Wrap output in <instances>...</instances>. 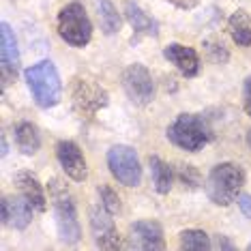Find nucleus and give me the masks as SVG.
<instances>
[{
  "instance_id": "obj_14",
  "label": "nucleus",
  "mask_w": 251,
  "mask_h": 251,
  "mask_svg": "<svg viewBox=\"0 0 251 251\" xmlns=\"http://www.w3.org/2000/svg\"><path fill=\"white\" fill-rule=\"evenodd\" d=\"M133 247L138 249H163V230L157 221H135L131 226Z\"/></svg>"
},
{
  "instance_id": "obj_5",
  "label": "nucleus",
  "mask_w": 251,
  "mask_h": 251,
  "mask_svg": "<svg viewBox=\"0 0 251 251\" xmlns=\"http://www.w3.org/2000/svg\"><path fill=\"white\" fill-rule=\"evenodd\" d=\"M58 35L73 48H84L93 39V24L79 2H69L58 13Z\"/></svg>"
},
{
  "instance_id": "obj_21",
  "label": "nucleus",
  "mask_w": 251,
  "mask_h": 251,
  "mask_svg": "<svg viewBox=\"0 0 251 251\" xmlns=\"http://www.w3.org/2000/svg\"><path fill=\"white\" fill-rule=\"evenodd\" d=\"M180 247L193 249V251H206V249H210L208 234L202 230H185L180 234Z\"/></svg>"
},
{
  "instance_id": "obj_10",
  "label": "nucleus",
  "mask_w": 251,
  "mask_h": 251,
  "mask_svg": "<svg viewBox=\"0 0 251 251\" xmlns=\"http://www.w3.org/2000/svg\"><path fill=\"white\" fill-rule=\"evenodd\" d=\"M90 230H93L95 243L101 249H118L121 247V236L114 226L112 213L103 206H97L90 210Z\"/></svg>"
},
{
  "instance_id": "obj_23",
  "label": "nucleus",
  "mask_w": 251,
  "mask_h": 251,
  "mask_svg": "<svg viewBox=\"0 0 251 251\" xmlns=\"http://www.w3.org/2000/svg\"><path fill=\"white\" fill-rule=\"evenodd\" d=\"M178 178L185 187H189V189H198L200 187V180H202V176L193 165H180L178 168Z\"/></svg>"
},
{
  "instance_id": "obj_16",
  "label": "nucleus",
  "mask_w": 251,
  "mask_h": 251,
  "mask_svg": "<svg viewBox=\"0 0 251 251\" xmlns=\"http://www.w3.org/2000/svg\"><path fill=\"white\" fill-rule=\"evenodd\" d=\"M93 7L97 18H99L101 30L105 35H116L123 26V18L118 13V9L112 4V0H93Z\"/></svg>"
},
{
  "instance_id": "obj_6",
  "label": "nucleus",
  "mask_w": 251,
  "mask_h": 251,
  "mask_svg": "<svg viewBox=\"0 0 251 251\" xmlns=\"http://www.w3.org/2000/svg\"><path fill=\"white\" fill-rule=\"evenodd\" d=\"M107 168L114 178L125 187H138L142 182V165L131 146H112L107 152Z\"/></svg>"
},
{
  "instance_id": "obj_2",
  "label": "nucleus",
  "mask_w": 251,
  "mask_h": 251,
  "mask_svg": "<svg viewBox=\"0 0 251 251\" xmlns=\"http://www.w3.org/2000/svg\"><path fill=\"white\" fill-rule=\"evenodd\" d=\"M24 77L32 93V99L37 101L39 107L48 110V107H54L60 103L62 84H60V75L52 60H41L37 65L28 67L24 71Z\"/></svg>"
},
{
  "instance_id": "obj_12",
  "label": "nucleus",
  "mask_w": 251,
  "mask_h": 251,
  "mask_svg": "<svg viewBox=\"0 0 251 251\" xmlns=\"http://www.w3.org/2000/svg\"><path fill=\"white\" fill-rule=\"evenodd\" d=\"M32 206L24 196H4L2 198V224L15 230H24L32 221Z\"/></svg>"
},
{
  "instance_id": "obj_22",
  "label": "nucleus",
  "mask_w": 251,
  "mask_h": 251,
  "mask_svg": "<svg viewBox=\"0 0 251 251\" xmlns=\"http://www.w3.org/2000/svg\"><path fill=\"white\" fill-rule=\"evenodd\" d=\"M99 196H101V206H103L105 210H110L112 215H116L118 210H121V198L114 193L112 187L101 185L99 187Z\"/></svg>"
},
{
  "instance_id": "obj_17",
  "label": "nucleus",
  "mask_w": 251,
  "mask_h": 251,
  "mask_svg": "<svg viewBox=\"0 0 251 251\" xmlns=\"http://www.w3.org/2000/svg\"><path fill=\"white\" fill-rule=\"evenodd\" d=\"M15 144L24 155H35L41 148V133H39L37 125L22 121L15 125Z\"/></svg>"
},
{
  "instance_id": "obj_18",
  "label": "nucleus",
  "mask_w": 251,
  "mask_h": 251,
  "mask_svg": "<svg viewBox=\"0 0 251 251\" xmlns=\"http://www.w3.org/2000/svg\"><path fill=\"white\" fill-rule=\"evenodd\" d=\"M227 30H230L236 45H241V48H249L251 45V18L247 11L243 9L234 11L230 20H227Z\"/></svg>"
},
{
  "instance_id": "obj_28",
  "label": "nucleus",
  "mask_w": 251,
  "mask_h": 251,
  "mask_svg": "<svg viewBox=\"0 0 251 251\" xmlns=\"http://www.w3.org/2000/svg\"><path fill=\"white\" fill-rule=\"evenodd\" d=\"M215 247H217V249H234V245L227 241L226 236H221V234H219V236L215 238Z\"/></svg>"
},
{
  "instance_id": "obj_4",
  "label": "nucleus",
  "mask_w": 251,
  "mask_h": 251,
  "mask_svg": "<svg viewBox=\"0 0 251 251\" xmlns=\"http://www.w3.org/2000/svg\"><path fill=\"white\" fill-rule=\"evenodd\" d=\"M213 138L208 123L198 114H178L168 127V140L187 152H198Z\"/></svg>"
},
{
  "instance_id": "obj_11",
  "label": "nucleus",
  "mask_w": 251,
  "mask_h": 251,
  "mask_svg": "<svg viewBox=\"0 0 251 251\" xmlns=\"http://www.w3.org/2000/svg\"><path fill=\"white\" fill-rule=\"evenodd\" d=\"M56 157L60 161V168L67 172V176L77 182L86 180L88 176V165H86V159H84L82 151L75 142L71 140H60L56 144Z\"/></svg>"
},
{
  "instance_id": "obj_13",
  "label": "nucleus",
  "mask_w": 251,
  "mask_h": 251,
  "mask_svg": "<svg viewBox=\"0 0 251 251\" xmlns=\"http://www.w3.org/2000/svg\"><path fill=\"white\" fill-rule=\"evenodd\" d=\"M163 56L170 62H172V65L182 73V75H187V77L198 75V71H200V58H198V52L193 48H189V45L170 43V45H165Z\"/></svg>"
},
{
  "instance_id": "obj_27",
  "label": "nucleus",
  "mask_w": 251,
  "mask_h": 251,
  "mask_svg": "<svg viewBox=\"0 0 251 251\" xmlns=\"http://www.w3.org/2000/svg\"><path fill=\"white\" fill-rule=\"evenodd\" d=\"M168 2H172L174 7H178V9L191 11V9H196V7H198V2H200V0H168Z\"/></svg>"
},
{
  "instance_id": "obj_26",
  "label": "nucleus",
  "mask_w": 251,
  "mask_h": 251,
  "mask_svg": "<svg viewBox=\"0 0 251 251\" xmlns=\"http://www.w3.org/2000/svg\"><path fill=\"white\" fill-rule=\"evenodd\" d=\"M236 202H238V206H241L243 215L251 219V196H249V193H238Z\"/></svg>"
},
{
  "instance_id": "obj_1",
  "label": "nucleus",
  "mask_w": 251,
  "mask_h": 251,
  "mask_svg": "<svg viewBox=\"0 0 251 251\" xmlns=\"http://www.w3.org/2000/svg\"><path fill=\"white\" fill-rule=\"evenodd\" d=\"M48 191L54 204L56 213V226H58V234L67 245H75L82 238V227L77 221V210L75 202H73L71 191L60 178H52L48 182Z\"/></svg>"
},
{
  "instance_id": "obj_24",
  "label": "nucleus",
  "mask_w": 251,
  "mask_h": 251,
  "mask_svg": "<svg viewBox=\"0 0 251 251\" xmlns=\"http://www.w3.org/2000/svg\"><path fill=\"white\" fill-rule=\"evenodd\" d=\"M206 45H210L208 52H210V56H213V60H217V62H226L227 60V50H226V45L221 41H206Z\"/></svg>"
},
{
  "instance_id": "obj_25",
  "label": "nucleus",
  "mask_w": 251,
  "mask_h": 251,
  "mask_svg": "<svg viewBox=\"0 0 251 251\" xmlns=\"http://www.w3.org/2000/svg\"><path fill=\"white\" fill-rule=\"evenodd\" d=\"M243 103H245V112H247L251 118V75L245 79V84H243Z\"/></svg>"
},
{
  "instance_id": "obj_20",
  "label": "nucleus",
  "mask_w": 251,
  "mask_h": 251,
  "mask_svg": "<svg viewBox=\"0 0 251 251\" xmlns=\"http://www.w3.org/2000/svg\"><path fill=\"white\" fill-rule=\"evenodd\" d=\"M151 172H152V185H155L157 193H170L172 189V168L159 157H151Z\"/></svg>"
},
{
  "instance_id": "obj_3",
  "label": "nucleus",
  "mask_w": 251,
  "mask_h": 251,
  "mask_svg": "<svg viewBox=\"0 0 251 251\" xmlns=\"http://www.w3.org/2000/svg\"><path fill=\"white\" fill-rule=\"evenodd\" d=\"M245 185V172L241 165L226 161L215 165L206 178V196L217 206H227L238 198V191Z\"/></svg>"
},
{
  "instance_id": "obj_7",
  "label": "nucleus",
  "mask_w": 251,
  "mask_h": 251,
  "mask_svg": "<svg viewBox=\"0 0 251 251\" xmlns=\"http://www.w3.org/2000/svg\"><path fill=\"white\" fill-rule=\"evenodd\" d=\"M123 86L127 90L129 99L138 105H146L155 97V82L151 71L140 62H133L123 71Z\"/></svg>"
},
{
  "instance_id": "obj_9",
  "label": "nucleus",
  "mask_w": 251,
  "mask_h": 251,
  "mask_svg": "<svg viewBox=\"0 0 251 251\" xmlns=\"http://www.w3.org/2000/svg\"><path fill=\"white\" fill-rule=\"evenodd\" d=\"M71 97H73V105H75V110L86 114V116L99 112L101 107L107 105V93L101 86L88 82V79H75Z\"/></svg>"
},
{
  "instance_id": "obj_30",
  "label": "nucleus",
  "mask_w": 251,
  "mask_h": 251,
  "mask_svg": "<svg viewBox=\"0 0 251 251\" xmlns=\"http://www.w3.org/2000/svg\"><path fill=\"white\" fill-rule=\"evenodd\" d=\"M247 146L251 148V129H249V133H247Z\"/></svg>"
},
{
  "instance_id": "obj_15",
  "label": "nucleus",
  "mask_w": 251,
  "mask_h": 251,
  "mask_svg": "<svg viewBox=\"0 0 251 251\" xmlns=\"http://www.w3.org/2000/svg\"><path fill=\"white\" fill-rule=\"evenodd\" d=\"M15 185H18V189L22 191V196H24L28 202L35 206V210L39 213H45V208H48V198H45L43 193V187L39 178L32 172H18L15 174Z\"/></svg>"
},
{
  "instance_id": "obj_19",
  "label": "nucleus",
  "mask_w": 251,
  "mask_h": 251,
  "mask_svg": "<svg viewBox=\"0 0 251 251\" xmlns=\"http://www.w3.org/2000/svg\"><path fill=\"white\" fill-rule=\"evenodd\" d=\"M125 15H127L131 28L140 35H157V22L152 18H148L144 11L140 9V4H135L133 0H127L125 2Z\"/></svg>"
},
{
  "instance_id": "obj_31",
  "label": "nucleus",
  "mask_w": 251,
  "mask_h": 251,
  "mask_svg": "<svg viewBox=\"0 0 251 251\" xmlns=\"http://www.w3.org/2000/svg\"><path fill=\"white\" fill-rule=\"evenodd\" d=\"M247 249H249V251H251V243H249V245H247Z\"/></svg>"
},
{
  "instance_id": "obj_29",
  "label": "nucleus",
  "mask_w": 251,
  "mask_h": 251,
  "mask_svg": "<svg viewBox=\"0 0 251 251\" xmlns=\"http://www.w3.org/2000/svg\"><path fill=\"white\" fill-rule=\"evenodd\" d=\"M7 148H9V146H7V142H4V140H2V155H7V152H9V151H7Z\"/></svg>"
},
{
  "instance_id": "obj_8",
  "label": "nucleus",
  "mask_w": 251,
  "mask_h": 251,
  "mask_svg": "<svg viewBox=\"0 0 251 251\" xmlns=\"http://www.w3.org/2000/svg\"><path fill=\"white\" fill-rule=\"evenodd\" d=\"M20 69V50L15 32L11 30L7 22L0 24V75H2V88H7Z\"/></svg>"
}]
</instances>
